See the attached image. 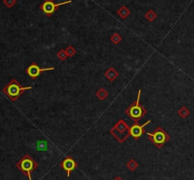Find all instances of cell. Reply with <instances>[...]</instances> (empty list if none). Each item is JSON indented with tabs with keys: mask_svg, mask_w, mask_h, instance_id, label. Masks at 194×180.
<instances>
[{
	"mask_svg": "<svg viewBox=\"0 0 194 180\" xmlns=\"http://www.w3.org/2000/svg\"><path fill=\"white\" fill-rule=\"evenodd\" d=\"M31 86L22 87L20 83L16 79H12L2 90V92L9 97V99L13 102L18 100V98L28 90H31Z\"/></svg>",
	"mask_w": 194,
	"mask_h": 180,
	"instance_id": "cell-1",
	"label": "cell"
},
{
	"mask_svg": "<svg viewBox=\"0 0 194 180\" xmlns=\"http://www.w3.org/2000/svg\"><path fill=\"white\" fill-rule=\"evenodd\" d=\"M140 95H141V90H138V93H137V98L135 100V102H134L125 111L126 115L131 117L133 119V121L134 122V124H138L139 120L147 114V109L140 105Z\"/></svg>",
	"mask_w": 194,
	"mask_h": 180,
	"instance_id": "cell-2",
	"label": "cell"
},
{
	"mask_svg": "<svg viewBox=\"0 0 194 180\" xmlns=\"http://www.w3.org/2000/svg\"><path fill=\"white\" fill-rule=\"evenodd\" d=\"M110 134L116 138L118 142L123 143L130 136V126L124 120H118L110 129Z\"/></svg>",
	"mask_w": 194,
	"mask_h": 180,
	"instance_id": "cell-3",
	"label": "cell"
},
{
	"mask_svg": "<svg viewBox=\"0 0 194 180\" xmlns=\"http://www.w3.org/2000/svg\"><path fill=\"white\" fill-rule=\"evenodd\" d=\"M16 167L29 177V180H32L31 173L38 168V163L27 154L16 163Z\"/></svg>",
	"mask_w": 194,
	"mask_h": 180,
	"instance_id": "cell-4",
	"label": "cell"
},
{
	"mask_svg": "<svg viewBox=\"0 0 194 180\" xmlns=\"http://www.w3.org/2000/svg\"><path fill=\"white\" fill-rule=\"evenodd\" d=\"M146 134L148 135V138L149 140L157 147V148H161L165 145V143H167L170 137L169 135L161 127V126H158L157 128H155L154 132L153 133H149V132H146Z\"/></svg>",
	"mask_w": 194,
	"mask_h": 180,
	"instance_id": "cell-5",
	"label": "cell"
},
{
	"mask_svg": "<svg viewBox=\"0 0 194 180\" xmlns=\"http://www.w3.org/2000/svg\"><path fill=\"white\" fill-rule=\"evenodd\" d=\"M72 1L71 0H67V1H65V2H62V3H59V4H55L53 0H46V1L40 6V10L48 16H51L56 11L58 8H60L61 6H64V5H66V4H69L71 3Z\"/></svg>",
	"mask_w": 194,
	"mask_h": 180,
	"instance_id": "cell-6",
	"label": "cell"
},
{
	"mask_svg": "<svg viewBox=\"0 0 194 180\" xmlns=\"http://www.w3.org/2000/svg\"><path fill=\"white\" fill-rule=\"evenodd\" d=\"M55 68L54 67H48V68H41L37 63L32 62L27 69H26V73L27 75L31 77L32 79H36L43 72L46 71H53Z\"/></svg>",
	"mask_w": 194,
	"mask_h": 180,
	"instance_id": "cell-7",
	"label": "cell"
},
{
	"mask_svg": "<svg viewBox=\"0 0 194 180\" xmlns=\"http://www.w3.org/2000/svg\"><path fill=\"white\" fill-rule=\"evenodd\" d=\"M151 121H147L144 124L140 125L138 124H134L131 127H130V136H132L134 140H138L139 138H141L143 136L144 133H146L144 127L150 124Z\"/></svg>",
	"mask_w": 194,
	"mask_h": 180,
	"instance_id": "cell-8",
	"label": "cell"
},
{
	"mask_svg": "<svg viewBox=\"0 0 194 180\" xmlns=\"http://www.w3.org/2000/svg\"><path fill=\"white\" fill-rule=\"evenodd\" d=\"M60 166L63 170H65L66 172V175H67V177H69L71 172L77 168L78 163L71 156H67L60 163Z\"/></svg>",
	"mask_w": 194,
	"mask_h": 180,
	"instance_id": "cell-9",
	"label": "cell"
},
{
	"mask_svg": "<svg viewBox=\"0 0 194 180\" xmlns=\"http://www.w3.org/2000/svg\"><path fill=\"white\" fill-rule=\"evenodd\" d=\"M104 76L105 77L110 81V82H113L115 81L117 77H118V72L114 68V67H110L108 68L105 72H104Z\"/></svg>",
	"mask_w": 194,
	"mask_h": 180,
	"instance_id": "cell-10",
	"label": "cell"
},
{
	"mask_svg": "<svg viewBox=\"0 0 194 180\" xmlns=\"http://www.w3.org/2000/svg\"><path fill=\"white\" fill-rule=\"evenodd\" d=\"M130 13H131L130 10H129L127 7H125V6H122V7L117 11V15H118L121 19H126V18L130 15Z\"/></svg>",
	"mask_w": 194,
	"mask_h": 180,
	"instance_id": "cell-11",
	"label": "cell"
},
{
	"mask_svg": "<svg viewBox=\"0 0 194 180\" xmlns=\"http://www.w3.org/2000/svg\"><path fill=\"white\" fill-rule=\"evenodd\" d=\"M108 95H109L108 92H107L105 89H103V88H100V89L96 93V96H97L100 101L106 99V98L108 97Z\"/></svg>",
	"mask_w": 194,
	"mask_h": 180,
	"instance_id": "cell-12",
	"label": "cell"
},
{
	"mask_svg": "<svg viewBox=\"0 0 194 180\" xmlns=\"http://www.w3.org/2000/svg\"><path fill=\"white\" fill-rule=\"evenodd\" d=\"M48 141H46V140H39V141L36 142V149L38 151H40V152H45L48 149Z\"/></svg>",
	"mask_w": 194,
	"mask_h": 180,
	"instance_id": "cell-13",
	"label": "cell"
},
{
	"mask_svg": "<svg viewBox=\"0 0 194 180\" xmlns=\"http://www.w3.org/2000/svg\"><path fill=\"white\" fill-rule=\"evenodd\" d=\"M126 166H127V168H128L131 172H134V171L138 168V163H137V161H135V159L131 158V159L126 163Z\"/></svg>",
	"mask_w": 194,
	"mask_h": 180,
	"instance_id": "cell-14",
	"label": "cell"
},
{
	"mask_svg": "<svg viewBox=\"0 0 194 180\" xmlns=\"http://www.w3.org/2000/svg\"><path fill=\"white\" fill-rule=\"evenodd\" d=\"M178 115L181 117V118H183V119H185V118H186L188 115H189V110H188V109L186 108V107H182L179 110H178Z\"/></svg>",
	"mask_w": 194,
	"mask_h": 180,
	"instance_id": "cell-15",
	"label": "cell"
},
{
	"mask_svg": "<svg viewBox=\"0 0 194 180\" xmlns=\"http://www.w3.org/2000/svg\"><path fill=\"white\" fill-rule=\"evenodd\" d=\"M145 17H146V19H147L149 22H153V21L156 19L157 15H156V13H155L152 10H150V11L145 14Z\"/></svg>",
	"mask_w": 194,
	"mask_h": 180,
	"instance_id": "cell-16",
	"label": "cell"
},
{
	"mask_svg": "<svg viewBox=\"0 0 194 180\" xmlns=\"http://www.w3.org/2000/svg\"><path fill=\"white\" fill-rule=\"evenodd\" d=\"M122 38L121 36L118 34V33H114L112 36H111V42L114 44V45H118L120 42H121Z\"/></svg>",
	"mask_w": 194,
	"mask_h": 180,
	"instance_id": "cell-17",
	"label": "cell"
},
{
	"mask_svg": "<svg viewBox=\"0 0 194 180\" xmlns=\"http://www.w3.org/2000/svg\"><path fill=\"white\" fill-rule=\"evenodd\" d=\"M57 58L60 59L61 61H66L68 58V55H67V53L65 49H62L57 53Z\"/></svg>",
	"mask_w": 194,
	"mask_h": 180,
	"instance_id": "cell-18",
	"label": "cell"
},
{
	"mask_svg": "<svg viewBox=\"0 0 194 180\" xmlns=\"http://www.w3.org/2000/svg\"><path fill=\"white\" fill-rule=\"evenodd\" d=\"M66 53H67V55H68V57H73L75 54H76V49L72 46V45H69L66 49Z\"/></svg>",
	"mask_w": 194,
	"mask_h": 180,
	"instance_id": "cell-19",
	"label": "cell"
},
{
	"mask_svg": "<svg viewBox=\"0 0 194 180\" xmlns=\"http://www.w3.org/2000/svg\"><path fill=\"white\" fill-rule=\"evenodd\" d=\"M3 3L8 8H13L16 4V0H3Z\"/></svg>",
	"mask_w": 194,
	"mask_h": 180,
	"instance_id": "cell-20",
	"label": "cell"
},
{
	"mask_svg": "<svg viewBox=\"0 0 194 180\" xmlns=\"http://www.w3.org/2000/svg\"><path fill=\"white\" fill-rule=\"evenodd\" d=\"M114 180H123V179H122V178H121L120 176H117V177H116V178H115Z\"/></svg>",
	"mask_w": 194,
	"mask_h": 180,
	"instance_id": "cell-21",
	"label": "cell"
}]
</instances>
